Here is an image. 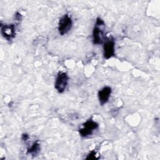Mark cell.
<instances>
[{"label":"cell","instance_id":"1","mask_svg":"<svg viewBox=\"0 0 160 160\" xmlns=\"http://www.w3.org/2000/svg\"><path fill=\"white\" fill-rule=\"evenodd\" d=\"M105 23L99 17L97 18L92 31V42L94 44H101L105 41Z\"/></svg>","mask_w":160,"mask_h":160},{"label":"cell","instance_id":"2","mask_svg":"<svg viewBox=\"0 0 160 160\" xmlns=\"http://www.w3.org/2000/svg\"><path fill=\"white\" fill-rule=\"evenodd\" d=\"M72 21L71 18L68 14H66L62 16L58 22V31L59 33L63 36L67 34L72 28Z\"/></svg>","mask_w":160,"mask_h":160},{"label":"cell","instance_id":"3","mask_svg":"<svg viewBox=\"0 0 160 160\" xmlns=\"http://www.w3.org/2000/svg\"><path fill=\"white\" fill-rule=\"evenodd\" d=\"M99 127V124L96 121L89 119L82 124V127L79 129V132L81 136L86 138L91 136L93 131L96 130Z\"/></svg>","mask_w":160,"mask_h":160},{"label":"cell","instance_id":"4","mask_svg":"<svg viewBox=\"0 0 160 160\" xmlns=\"http://www.w3.org/2000/svg\"><path fill=\"white\" fill-rule=\"evenodd\" d=\"M68 79H69V77L66 72H58L55 81V84H54L55 89L57 90L58 92L62 93L65 91L68 86Z\"/></svg>","mask_w":160,"mask_h":160},{"label":"cell","instance_id":"5","mask_svg":"<svg viewBox=\"0 0 160 160\" xmlns=\"http://www.w3.org/2000/svg\"><path fill=\"white\" fill-rule=\"evenodd\" d=\"M115 54V41L112 37H111L104 42L103 55L104 58L108 59Z\"/></svg>","mask_w":160,"mask_h":160},{"label":"cell","instance_id":"6","mask_svg":"<svg viewBox=\"0 0 160 160\" xmlns=\"http://www.w3.org/2000/svg\"><path fill=\"white\" fill-rule=\"evenodd\" d=\"M1 33L2 37L7 41H11L16 35V28L13 24H4L1 23Z\"/></svg>","mask_w":160,"mask_h":160},{"label":"cell","instance_id":"7","mask_svg":"<svg viewBox=\"0 0 160 160\" xmlns=\"http://www.w3.org/2000/svg\"><path fill=\"white\" fill-rule=\"evenodd\" d=\"M111 92V88L109 86H105L98 91V99L101 105L105 104L109 101Z\"/></svg>","mask_w":160,"mask_h":160},{"label":"cell","instance_id":"8","mask_svg":"<svg viewBox=\"0 0 160 160\" xmlns=\"http://www.w3.org/2000/svg\"><path fill=\"white\" fill-rule=\"evenodd\" d=\"M40 149V144L38 141H36L27 149V154H31L32 156H36L39 152Z\"/></svg>","mask_w":160,"mask_h":160},{"label":"cell","instance_id":"9","mask_svg":"<svg viewBox=\"0 0 160 160\" xmlns=\"http://www.w3.org/2000/svg\"><path fill=\"white\" fill-rule=\"evenodd\" d=\"M86 159H96L98 158L96 157V152L94 150L91 151L86 158Z\"/></svg>","mask_w":160,"mask_h":160},{"label":"cell","instance_id":"10","mask_svg":"<svg viewBox=\"0 0 160 160\" xmlns=\"http://www.w3.org/2000/svg\"><path fill=\"white\" fill-rule=\"evenodd\" d=\"M28 139H29V135H28V134H26V133L22 134V137H21L22 141H26Z\"/></svg>","mask_w":160,"mask_h":160}]
</instances>
